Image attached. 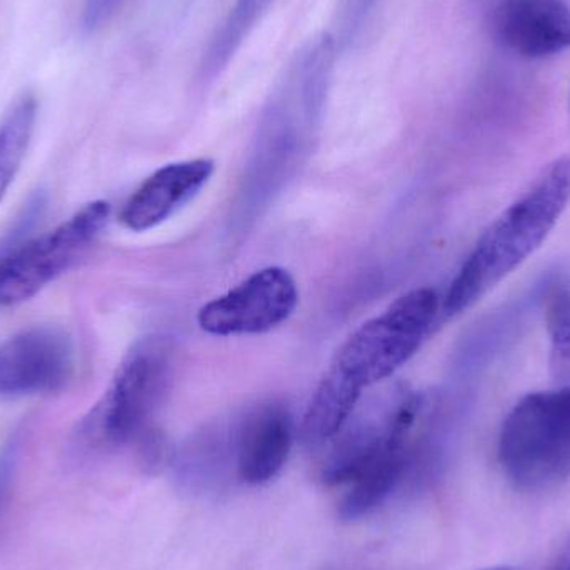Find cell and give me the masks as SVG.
<instances>
[{
    "label": "cell",
    "instance_id": "cell-12",
    "mask_svg": "<svg viewBox=\"0 0 570 570\" xmlns=\"http://www.w3.org/2000/svg\"><path fill=\"white\" fill-rule=\"evenodd\" d=\"M361 395V385L355 384L348 375L332 364L305 411L302 421V435L305 441L321 444L337 438L352 417Z\"/></svg>",
    "mask_w": 570,
    "mask_h": 570
},
{
    "label": "cell",
    "instance_id": "cell-16",
    "mask_svg": "<svg viewBox=\"0 0 570 570\" xmlns=\"http://www.w3.org/2000/svg\"><path fill=\"white\" fill-rule=\"evenodd\" d=\"M375 3L377 0H342L341 17H338L342 39H352L358 32Z\"/></svg>",
    "mask_w": 570,
    "mask_h": 570
},
{
    "label": "cell",
    "instance_id": "cell-11",
    "mask_svg": "<svg viewBox=\"0 0 570 570\" xmlns=\"http://www.w3.org/2000/svg\"><path fill=\"white\" fill-rule=\"evenodd\" d=\"M544 277L521 297L508 302L485 315L462 342L458 355L459 368L465 374L484 371L518 341L532 312L542 304Z\"/></svg>",
    "mask_w": 570,
    "mask_h": 570
},
{
    "label": "cell",
    "instance_id": "cell-9",
    "mask_svg": "<svg viewBox=\"0 0 570 570\" xmlns=\"http://www.w3.org/2000/svg\"><path fill=\"white\" fill-rule=\"evenodd\" d=\"M214 169L216 166L210 159L184 160L160 167L127 200L120 223L134 233L154 229L193 199L209 183Z\"/></svg>",
    "mask_w": 570,
    "mask_h": 570
},
{
    "label": "cell",
    "instance_id": "cell-2",
    "mask_svg": "<svg viewBox=\"0 0 570 570\" xmlns=\"http://www.w3.org/2000/svg\"><path fill=\"white\" fill-rule=\"evenodd\" d=\"M511 484L541 492L570 479V384L525 395L509 412L498 445Z\"/></svg>",
    "mask_w": 570,
    "mask_h": 570
},
{
    "label": "cell",
    "instance_id": "cell-3",
    "mask_svg": "<svg viewBox=\"0 0 570 570\" xmlns=\"http://www.w3.org/2000/svg\"><path fill=\"white\" fill-rule=\"evenodd\" d=\"M169 377L166 347L157 341L137 344L117 368L106 394L79 425L80 444L114 451L149 434Z\"/></svg>",
    "mask_w": 570,
    "mask_h": 570
},
{
    "label": "cell",
    "instance_id": "cell-5",
    "mask_svg": "<svg viewBox=\"0 0 570 570\" xmlns=\"http://www.w3.org/2000/svg\"><path fill=\"white\" fill-rule=\"evenodd\" d=\"M112 207L94 200L56 229L0 256V307L20 304L72 269L102 236Z\"/></svg>",
    "mask_w": 570,
    "mask_h": 570
},
{
    "label": "cell",
    "instance_id": "cell-17",
    "mask_svg": "<svg viewBox=\"0 0 570 570\" xmlns=\"http://www.w3.org/2000/svg\"><path fill=\"white\" fill-rule=\"evenodd\" d=\"M13 469H16V449H10L0 458V509L3 508L7 498H9Z\"/></svg>",
    "mask_w": 570,
    "mask_h": 570
},
{
    "label": "cell",
    "instance_id": "cell-14",
    "mask_svg": "<svg viewBox=\"0 0 570 570\" xmlns=\"http://www.w3.org/2000/svg\"><path fill=\"white\" fill-rule=\"evenodd\" d=\"M37 119V100L23 94L0 119V203L26 159Z\"/></svg>",
    "mask_w": 570,
    "mask_h": 570
},
{
    "label": "cell",
    "instance_id": "cell-6",
    "mask_svg": "<svg viewBox=\"0 0 570 570\" xmlns=\"http://www.w3.org/2000/svg\"><path fill=\"white\" fill-rule=\"evenodd\" d=\"M297 304L294 277L283 267H266L207 302L200 307L197 322L207 334L223 337L264 334L284 324Z\"/></svg>",
    "mask_w": 570,
    "mask_h": 570
},
{
    "label": "cell",
    "instance_id": "cell-1",
    "mask_svg": "<svg viewBox=\"0 0 570 570\" xmlns=\"http://www.w3.org/2000/svg\"><path fill=\"white\" fill-rule=\"evenodd\" d=\"M569 203L570 154L549 164L482 234L449 287L445 314H462L514 273L548 239Z\"/></svg>",
    "mask_w": 570,
    "mask_h": 570
},
{
    "label": "cell",
    "instance_id": "cell-7",
    "mask_svg": "<svg viewBox=\"0 0 570 570\" xmlns=\"http://www.w3.org/2000/svg\"><path fill=\"white\" fill-rule=\"evenodd\" d=\"M73 374V345L56 327H30L0 342V399L50 394Z\"/></svg>",
    "mask_w": 570,
    "mask_h": 570
},
{
    "label": "cell",
    "instance_id": "cell-19",
    "mask_svg": "<svg viewBox=\"0 0 570 570\" xmlns=\"http://www.w3.org/2000/svg\"><path fill=\"white\" fill-rule=\"evenodd\" d=\"M485 570H515L512 568H492V569H485Z\"/></svg>",
    "mask_w": 570,
    "mask_h": 570
},
{
    "label": "cell",
    "instance_id": "cell-18",
    "mask_svg": "<svg viewBox=\"0 0 570 570\" xmlns=\"http://www.w3.org/2000/svg\"><path fill=\"white\" fill-rule=\"evenodd\" d=\"M554 570H570V549L568 554L562 556L561 561H559L558 568Z\"/></svg>",
    "mask_w": 570,
    "mask_h": 570
},
{
    "label": "cell",
    "instance_id": "cell-8",
    "mask_svg": "<svg viewBox=\"0 0 570 570\" xmlns=\"http://www.w3.org/2000/svg\"><path fill=\"white\" fill-rule=\"evenodd\" d=\"M495 33L518 56H556L570 47V7L564 0H504L495 12Z\"/></svg>",
    "mask_w": 570,
    "mask_h": 570
},
{
    "label": "cell",
    "instance_id": "cell-4",
    "mask_svg": "<svg viewBox=\"0 0 570 570\" xmlns=\"http://www.w3.org/2000/svg\"><path fill=\"white\" fill-rule=\"evenodd\" d=\"M439 312V297L429 287L414 288L365 322L347 338L335 357L362 389L391 377L421 347Z\"/></svg>",
    "mask_w": 570,
    "mask_h": 570
},
{
    "label": "cell",
    "instance_id": "cell-10",
    "mask_svg": "<svg viewBox=\"0 0 570 570\" xmlns=\"http://www.w3.org/2000/svg\"><path fill=\"white\" fill-rule=\"evenodd\" d=\"M294 442V424L281 404L250 411L234 439L236 471L244 484L261 485L276 478L287 462Z\"/></svg>",
    "mask_w": 570,
    "mask_h": 570
},
{
    "label": "cell",
    "instance_id": "cell-13",
    "mask_svg": "<svg viewBox=\"0 0 570 570\" xmlns=\"http://www.w3.org/2000/svg\"><path fill=\"white\" fill-rule=\"evenodd\" d=\"M548 325L549 368L559 385L570 384V274L551 271L544 276L542 304Z\"/></svg>",
    "mask_w": 570,
    "mask_h": 570
},
{
    "label": "cell",
    "instance_id": "cell-15",
    "mask_svg": "<svg viewBox=\"0 0 570 570\" xmlns=\"http://www.w3.org/2000/svg\"><path fill=\"white\" fill-rule=\"evenodd\" d=\"M274 0H236L204 56L200 67L207 77H214L226 69L234 53L240 49L257 22L266 16Z\"/></svg>",
    "mask_w": 570,
    "mask_h": 570
}]
</instances>
